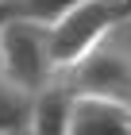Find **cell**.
<instances>
[{
    "label": "cell",
    "mask_w": 131,
    "mask_h": 135,
    "mask_svg": "<svg viewBox=\"0 0 131 135\" xmlns=\"http://www.w3.org/2000/svg\"><path fill=\"white\" fill-rule=\"evenodd\" d=\"M0 77L39 100L58 85V62L50 46V27L27 16H12L0 31Z\"/></svg>",
    "instance_id": "1"
},
{
    "label": "cell",
    "mask_w": 131,
    "mask_h": 135,
    "mask_svg": "<svg viewBox=\"0 0 131 135\" xmlns=\"http://www.w3.org/2000/svg\"><path fill=\"white\" fill-rule=\"evenodd\" d=\"M58 85L73 97H100L131 112V20L96 42L77 66H70Z\"/></svg>",
    "instance_id": "2"
},
{
    "label": "cell",
    "mask_w": 131,
    "mask_h": 135,
    "mask_svg": "<svg viewBox=\"0 0 131 135\" xmlns=\"http://www.w3.org/2000/svg\"><path fill=\"white\" fill-rule=\"evenodd\" d=\"M127 20L131 16L123 8V0H85L70 16H62L50 27V46H54V62H58V77L70 66H77L96 42H104Z\"/></svg>",
    "instance_id": "3"
},
{
    "label": "cell",
    "mask_w": 131,
    "mask_h": 135,
    "mask_svg": "<svg viewBox=\"0 0 131 135\" xmlns=\"http://www.w3.org/2000/svg\"><path fill=\"white\" fill-rule=\"evenodd\" d=\"M70 135H131V112L100 97H73Z\"/></svg>",
    "instance_id": "4"
},
{
    "label": "cell",
    "mask_w": 131,
    "mask_h": 135,
    "mask_svg": "<svg viewBox=\"0 0 131 135\" xmlns=\"http://www.w3.org/2000/svg\"><path fill=\"white\" fill-rule=\"evenodd\" d=\"M31 112H35V100L20 89H12L4 77H0V131H20L31 127Z\"/></svg>",
    "instance_id": "5"
},
{
    "label": "cell",
    "mask_w": 131,
    "mask_h": 135,
    "mask_svg": "<svg viewBox=\"0 0 131 135\" xmlns=\"http://www.w3.org/2000/svg\"><path fill=\"white\" fill-rule=\"evenodd\" d=\"M81 4H85V0H20V16L54 27L62 16H70L73 8H81Z\"/></svg>",
    "instance_id": "6"
},
{
    "label": "cell",
    "mask_w": 131,
    "mask_h": 135,
    "mask_svg": "<svg viewBox=\"0 0 131 135\" xmlns=\"http://www.w3.org/2000/svg\"><path fill=\"white\" fill-rule=\"evenodd\" d=\"M12 16H20V0H0V31H4V23Z\"/></svg>",
    "instance_id": "7"
},
{
    "label": "cell",
    "mask_w": 131,
    "mask_h": 135,
    "mask_svg": "<svg viewBox=\"0 0 131 135\" xmlns=\"http://www.w3.org/2000/svg\"><path fill=\"white\" fill-rule=\"evenodd\" d=\"M0 135H31V127H20V131H0Z\"/></svg>",
    "instance_id": "8"
},
{
    "label": "cell",
    "mask_w": 131,
    "mask_h": 135,
    "mask_svg": "<svg viewBox=\"0 0 131 135\" xmlns=\"http://www.w3.org/2000/svg\"><path fill=\"white\" fill-rule=\"evenodd\" d=\"M123 8H127V16H131V0H123Z\"/></svg>",
    "instance_id": "9"
}]
</instances>
